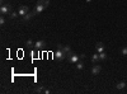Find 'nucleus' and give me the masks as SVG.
<instances>
[{"label": "nucleus", "instance_id": "21", "mask_svg": "<svg viewBox=\"0 0 127 94\" xmlns=\"http://www.w3.org/2000/svg\"><path fill=\"white\" fill-rule=\"evenodd\" d=\"M43 93H46V94H50V89H44Z\"/></svg>", "mask_w": 127, "mask_h": 94}, {"label": "nucleus", "instance_id": "9", "mask_svg": "<svg viewBox=\"0 0 127 94\" xmlns=\"http://www.w3.org/2000/svg\"><path fill=\"white\" fill-rule=\"evenodd\" d=\"M95 50H97V52L98 54H100V52H104V45L102 42H98L95 45Z\"/></svg>", "mask_w": 127, "mask_h": 94}, {"label": "nucleus", "instance_id": "11", "mask_svg": "<svg viewBox=\"0 0 127 94\" xmlns=\"http://www.w3.org/2000/svg\"><path fill=\"white\" fill-rule=\"evenodd\" d=\"M99 60H100V59H99V54H98V52L94 54V55L92 56V62H93V64H97Z\"/></svg>", "mask_w": 127, "mask_h": 94}, {"label": "nucleus", "instance_id": "3", "mask_svg": "<svg viewBox=\"0 0 127 94\" xmlns=\"http://www.w3.org/2000/svg\"><path fill=\"white\" fill-rule=\"evenodd\" d=\"M36 12L34 10H32V12H29V13H27L26 14V15H23V17H22V22H23V23H24V22H28V20H31L34 15H36Z\"/></svg>", "mask_w": 127, "mask_h": 94}, {"label": "nucleus", "instance_id": "4", "mask_svg": "<svg viewBox=\"0 0 127 94\" xmlns=\"http://www.w3.org/2000/svg\"><path fill=\"white\" fill-rule=\"evenodd\" d=\"M79 57H80L79 55H76V54L72 52V54L69 56V62H70V64H76V62L79 61Z\"/></svg>", "mask_w": 127, "mask_h": 94}, {"label": "nucleus", "instance_id": "2", "mask_svg": "<svg viewBox=\"0 0 127 94\" xmlns=\"http://www.w3.org/2000/svg\"><path fill=\"white\" fill-rule=\"evenodd\" d=\"M55 59L56 60H58V61H62L64 59H66V57H68V56H66L65 55V52L62 51V48H57V51L55 52Z\"/></svg>", "mask_w": 127, "mask_h": 94}, {"label": "nucleus", "instance_id": "16", "mask_svg": "<svg viewBox=\"0 0 127 94\" xmlns=\"http://www.w3.org/2000/svg\"><path fill=\"white\" fill-rule=\"evenodd\" d=\"M18 15H19V14H18L17 12H12V13L9 14V18H10V19H14V18H17Z\"/></svg>", "mask_w": 127, "mask_h": 94}, {"label": "nucleus", "instance_id": "19", "mask_svg": "<svg viewBox=\"0 0 127 94\" xmlns=\"http://www.w3.org/2000/svg\"><path fill=\"white\" fill-rule=\"evenodd\" d=\"M121 54H122L123 56H127V47H123V48H122V51H121Z\"/></svg>", "mask_w": 127, "mask_h": 94}, {"label": "nucleus", "instance_id": "13", "mask_svg": "<svg viewBox=\"0 0 127 94\" xmlns=\"http://www.w3.org/2000/svg\"><path fill=\"white\" fill-rule=\"evenodd\" d=\"M99 59H100V61H106L107 60V54L106 52H100L99 54Z\"/></svg>", "mask_w": 127, "mask_h": 94}, {"label": "nucleus", "instance_id": "6", "mask_svg": "<svg viewBox=\"0 0 127 94\" xmlns=\"http://www.w3.org/2000/svg\"><path fill=\"white\" fill-rule=\"evenodd\" d=\"M44 46H46V42H44L43 40H41V41H37V42L34 43V48H36V50H38V51H40V50H42Z\"/></svg>", "mask_w": 127, "mask_h": 94}, {"label": "nucleus", "instance_id": "1", "mask_svg": "<svg viewBox=\"0 0 127 94\" xmlns=\"http://www.w3.org/2000/svg\"><path fill=\"white\" fill-rule=\"evenodd\" d=\"M12 13V5L9 3H4L1 4V8H0V14L1 15H6V14Z\"/></svg>", "mask_w": 127, "mask_h": 94}, {"label": "nucleus", "instance_id": "14", "mask_svg": "<svg viewBox=\"0 0 127 94\" xmlns=\"http://www.w3.org/2000/svg\"><path fill=\"white\" fill-rule=\"evenodd\" d=\"M76 69H78V70H83V69H84V62L78 61V62H76Z\"/></svg>", "mask_w": 127, "mask_h": 94}, {"label": "nucleus", "instance_id": "17", "mask_svg": "<svg viewBox=\"0 0 127 94\" xmlns=\"http://www.w3.org/2000/svg\"><path fill=\"white\" fill-rule=\"evenodd\" d=\"M34 92L36 93H42V92H44V89H43V86H36Z\"/></svg>", "mask_w": 127, "mask_h": 94}, {"label": "nucleus", "instance_id": "15", "mask_svg": "<svg viewBox=\"0 0 127 94\" xmlns=\"http://www.w3.org/2000/svg\"><path fill=\"white\" fill-rule=\"evenodd\" d=\"M116 86H117V89H118V90H121V89H123L125 86H126V83H125V81H121V83H118Z\"/></svg>", "mask_w": 127, "mask_h": 94}, {"label": "nucleus", "instance_id": "7", "mask_svg": "<svg viewBox=\"0 0 127 94\" xmlns=\"http://www.w3.org/2000/svg\"><path fill=\"white\" fill-rule=\"evenodd\" d=\"M100 70H102L100 65H94L93 69H92V74H93V75H98V74L100 73Z\"/></svg>", "mask_w": 127, "mask_h": 94}, {"label": "nucleus", "instance_id": "20", "mask_svg": "<svg viewBox=\"0 0 127 94\" xmlns=\"http://www.w3.org/2000/svg\"><path fill=\"white\" fill-rule=\"evenodd\" d=\"M26 45H27V46H32V45H33V41H32V40H28V41L26 42Z\"/></svg>", "mask_w": 127, "mask_h": 94}, {"label": "nucleus", "instance_id": "18", "mask_svg": "<svg viewBox=\"0 0 127 94\" xmlns=\"http://www.w3.org/2000/svg\"><path fill=\"white\" fill-rule=\"evenodd\" d=\"M0 24L1 26L5 24V15H1V18H0Z\"/></svg>", "mask_w": 127, "mask_h": 94}, {"label": "nucleus", "instance_id": "5", "mask_svg": "<svg viewBox=\"0 0 127 94\" xmlns=\"http://www.w3.org/2000/svg\"><path fill=\"white\" fill-rule=\"evenodd\" d=\"M27 13H29V8L28 6H26V5H23V6H20L19 8V10H18V14L20 17H23V15H26Z\"/></svg>", "mask_w": 127, "mask_h": 94}, {"label": "nucleus", "instance_id": "10", "mask_svg": "<svg viewBox=\"0 0 127 94\" xmlns=\"http://www.w3.org/2000/svg\"><path fill=\"white\" fill-rule=\"evenodd\" d=\"M62 51L65 52V55L68 56V57H69V56L72 54V51H71V47H70V46H62Z\"/></svg>", "mask_w": 127, "mask_h": 94}, {"label": "nucleus", "instance_id": "12", "mask_svg": "<svg viewBox=\"0 0 127 94\" xmlns=\"http://www.w3.org/2000/svg\"><path fill=\"white\" fill-rule=\"evenodd\" d=\"M38 4H42V5L46 6V8H48V5H50V0H38Z\"/></svg>", "mask_w": 127, "mask_h": 94}, {"label": "nucleus", "instance_id": "8", "mask_svg": "<svg viewBox=\"0 0 127 94\" xmlns=\"http://www.w3.org/2000/svg\"><path fill=\"white\" fill-rule=\"evenodd\" d=\"M44 9H46V6L44 5H42V4H38L37 3V5H36V9H34V12L37 13V14H40V13H42Z\"/></svg>", "mask_w": 127, "mask_h": 94}]
</instances>
